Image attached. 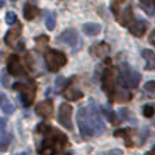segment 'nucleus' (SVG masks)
<instances>
[{
	"instance_id": "f8f14e48",
	"label": "nucleus",
	"mask_w": 155,
	"mask_h": 155,
	"mask_svg": "<svg viewBox=\"0 0 155 155\" xmlns=\"http://www.w3.org/2000/svg\"><path fill=\"white\" fill-rule=\"evenodd\" d=\"M146 30H147V23L144 21H135V23L129 26V31L135 37H143Z\"/></svg>"
},
{
	"instance_id": "423d86ee",
	"label": "nucleus",
	"mask_w": 155,
	"mask_h": 155,
	"mask_svg": "<svg viewBox=\"0 0 155 155\" xmlns=\"http://www.w3.org/2000/svg\"><path fill=\"white\" fill-rule=\"evenodd\" d=\"M12 88L19 93V97H21V101H22V104H23V106L27 107L33 104V101H34V98H35L34 86L18 82V83H14Z\"/></svg>"
},
{
	"instance_id": "9d476101",
	"label": "nucleus",
	"mask_w": 155,
	"mask_h": 155,
	"mask_svg": "<svg viewBox=\"0 0 155 155\" xmlns=\"http://www.w3.org/2000/svg\"><path fill=\"white\" fill-rule=\"evenodd\" d=\"M59 40L61 41V42L70 45V46H75L76 42H78V33H76V30L75 29H65L64 31L60 34Z\"/></svg>"
},
{
	"instance_id": "bb28decb",
	"label": "nucleus",
	"mask_w": 155,
	"mask_h": 155,
	"mask_svg": "<svg viewBox=\"0 0 155 155\" xmlns=\"http://www.w3.org/2000/svg\"><path fill=\"white\" fill-rule=\"evenodd\" d=\"M101 155H123V151L118 150V148H113V150L105 151V153H102Z\"/></svg>"
},
{
	"instance_id": "ddd939ff",
	"label": "nucleus",
	"mask_w": 155,
	"mask_h": 155,
	"mask_svg": "<svg viewBox=\"0 0 155 155\" xmlns=\"http://www.w3.org/2000/svg\"><path fill=\"white\" fill-rule=\"evenodd\" d=\"M142 56L146 60V70L155 71V53L150 49H143Z\"/></svg>"
},
{
	"instance_id": "4be33fe9",
	"label": "nucleus",
	"mask_w": 155,
	"mask_h": 155,
	"mask_svg": "<svg viewBox=\"0 0 155 155\" xmlns=\"http://www.w3.org/2000/svg\"><path fill=\"white\" fill-rule=\"evenodd\" d=\"M46 29L48 30H54V27H56V12H48L46 14Z\"/></svg>"
},
{
	"instance_id": "f257e3e1",
	"label": "nucleus",
	"mask_w": 155,
	"mask_h": 155,
	"mask_svg": "<svg viewBox=\"0 0 155 155\" xmlns=\"http://www.w3.org/2000/svg\"><path fill=\"white\" fill-rule=\"evenodd\" d=\"M76 121L83 139H88L93 135H101L105 131V124L94 101H90L88 105L78 110Z\"/></svg>"
},
{
	"instance_id": "b1692460",
	"label": "nucleus",
	"mask_w": 155,
	"mask_h": 155,
	"mask_svg": "<svg viewBox=\"0 0 155 155\" xmlns=\"http://www.w3.org/2000/svg\"><path fill=\"white\" fill-rule=\"evenodd\" d=\"M155 113V109L153 105H144V107H143V116L147 118H151L154 116Z\"/></svg>"
},
{
	"instance_id": "0eeeda50",
	"label": "nucleus",
	"mask_w": 155,
	"mask_h": 155,
	"mask_svg": "<svg viewBox=\"0 0 155 155\" xmlns=\"http://www.w3.org/2000/svg\"><path fill=\"white\" fill-rule=\"evenodd\" d=\"M72 106L67 102H63L60 105V109H59V123L60 125H63L65 129L71 131L74 128L72 125Z\"/></svg>"
},
{
	"instance_id": "dca6fc26",
	"label": "nucleus",
	"mask_w": 155,
	"mask_h": 155,
	"mask_svg": "<svg viewBox=\"0 0 155 155\" xmlns=\"http://www.w3.org/2000/svg\"><path fill=\"white\" fill-rule=\"evenodd\" d=\"M139 3H140V8L147 15L150 16L155 15V0H139Z\"/></svg>"
},
{
	"instance_id": "393cba45",
	"label": "nucleus",
	"mask_w": 155,
	"mask_h": 155,
	"mask_svg": "<svg viewBox=\"0 0 155 155\" xmlns=\"http://www.w3.org/2000/svg\"><path fill=\"white\" fill-rule=\"evenodd\" d=\"M5 22H7L8 25H15L16 23V15H15V12L10 11V12L5 14Z\"/></svg>"
},
{
	"instance_id": "7ed1b4c3",
	"label": "nucleus",
	"mask_w": 155,
	"mask_h": 155,
	"mask_svg": "<svg viewBox=\"0 0 155 155\" xmlns=\"http://www.w3.org/2000/svg\"><path fill=\"white\" fill-rule=\"evenodd\" d=\"M45 64L51 72H57L60 68L67 64V56L60 51L51 49L45 53Z\"/></svg>"
},
{
	"instance_id": "a878e982",
	"label": "nucleus",
	"mask_w": 155,
	"mask_h": 155,
	"mask_svg": "<svg viewBox=\"0 0 155 155\" xmlns=\"http://www.w3.org/2000/svg\"><path fill=\"white\" fill-rule=\"evenodd\" d=\"M144 90L147 91V93H155V82H154V80L146 83V84H144Z\"/></svg>"
},
{
	"instance_id": "c85d7f7f",
	"label": "nucleus",
	"mask_w": 155,
	"mask_h": 155,
	"mask_svg": "<svg viewBox=\"0 0 155 155\" xmlns=\"http://www.w3.org/2000/svg\"><path fill=\"white\" fill-rule=\"evenodd\" d=\"M150 41L153 42V45H155V30L153 31V34H151V37H150Z\"/></svg>"
},
{
	"instance_id": "5701e85b",
	"label": "nucleus",
	"mask_w": 155,
	"mask_h": 155,
	"mask_svg": "<svg viewBox=\"0 0 155 155\" xmlns=\"http://www.w3.org/2000/svg\"><path fill=\"white\" fill-rule=\"evenodd\" d=\"M48 41H49V38L46 35H40V37L35 38V45H37L38 49H42L48 45Z\"/></svg>"
},
{
	"instance_id": "412c9836",
	"label": "nucleus",
	"mask_w": 155,
	"mask_h": 155,
	"mask_svg": "<svg viewBox=\"0 0 155 155\" xmlns=\"http://www.w3.org/2000/svg\"><path fill=\"white\" fill-rule=\"evenodd\" d=\"M114 136H121L125 139V146L127 147H132L134 143H132V139H131V131L129 129H118V131L114 132Z\"/></svg>"
},
{
	"instance_id": "aec40b11",
	"label": "nucleus",
	"mask_w": 155,
	"mask_h": 155,
	"mask_svg": "<svg viewBox=\"0 0 155 155\" xmlns=\"http://www.w3.org/2000/svg\"><path fill=\"white\" fill-rule=\"evenodd\" d=\"M2 110L4 114H12L14 110H15V107H14V105L11 104V102L7 101V98H5V94L2 93Z\"/></svg>"
},
{
	"instance_id": "7c9ffc66",
	"label": "nucleus",
	"mask_w": 155,
	"mask_h": 155,
	"mask_svg": "<svg viewBox=\"0 0 155 155\" xmlns=\"http://www.w3.org/2000/svg\"><path fill=\"white\" fill-rule=\"evenodd\" d=\"M19 155H27V154H25V153H22V154H19Z\"/></svg>"
},
{
	"instance_id": "20e7f679",
	"label": "nucleus",
	"mask_w": 155,
	"mask_h": 155,
	"mask_svg": "<svg viewBox=\"0 0 155 155\" xmlns=\"http://www.w3.org/2000/svg\"><path fill=\"white\" fill-rule=\"evenodd\" d=\"M118 82L121 83L123 88H135L140 82V74L128 65H124L118 74Z\"/></svg>"
},
{
	"instance_id": "1a4fd4ad",
	"label": "nucleus",
	"mask_w": 155,
	"mask_h": 155,
	"mask_svg": "<svg viewBox=\"0 0 155 155\" xmlns=\"http://www.w3.org/2000/svg\"><path fill=\"white\" fill-rule=\"evenodd\" d=\"M53 101L52 99H45V101L40 102V104L35 106V112H37L38 116L44 118H51L53 116Z\"/></svg>"
},
{
	"instance_id": "cd10ccee",
	"label": "nucleus",
	"mask_w": 155,
	"mask_h": 155,
	"mask_svg": "<svg viewBox=\"0 0 155 155\" xmlns=\"http://www.w3.org/2000/svg\"><path fill=\"white\" fill-rule=\"evenodd\" d=\"M26 61H27V65L31 68L33 67V63H31V59H30V54H26Z\"/></svg>"
},
{
	"instance_id": "6e6552de",
	"label": "nucleus",
	"mask_w": 155,
	"mask_h": 155,
	"mask_svg": "<svg viewBox=\"0 0 155 155\" xmlns=\"http://www.w3.org/2000/svg\"><path fill=\"white\" fill-rule=\"evenodd\" d=\"M7 71L12 76H21L23 74V67L21 64V60L16 54H11L7 60Z\"/></svg>"
},
{
	"instance_id": "c756f323",
	"label": "nucleus",
	"mask_w": 155,
	"mask_h": 155,
	"mask_svg": "<svg viewBox=\"0 0 155 155\" xmlns=\"http://www.w3.org/2000/svg\"><path fill=\"white\" fill-rule=\"evenodd\" d=\"M147 155H155V147L153 148V151H151V153H150V154H147Z\"/></svg>"
},
{
	"instance_id": "a211bd4d",
	"label": "nucleus",
	"mask_w": 155,
	"mask_h": 155,
	"mask_svg": "<svg viewBox=\"0 0 155 155\" xmlns=\"http://www.w3.org/2000/svg\"><path fill=\"white\" fill-rule=\"evenodd\" d=\"M83 31L87 35H97L99 31H101V26L98 23H94V22H88V23L83 25Z\"/></svg>"
},
{
	"instance_id": "f3484780",
	"label": "nucleus",
	"mask_w": 155,
	"mask_h": 155,
	"mask_svg": "<svg viewBox=\"0 0 155 155\" xmlns=\"http://www.w3.org/2000/svg\"><path fill=\"white\" fill-rule=\"evenodd\" d=\"M37 15H38V8L35 7V5L27 3V4L25 5V8H23V16H25V19H27V21H33V19H34Z\"/></svg>"
},
{
	"instance_id": "6ab92c4d",
	"label": "nucleus",
	"mask_w": 155,
	"mask_h": 155,
	"mask_svg": "<svg viewBox=\"0 0 155 155\" xmlns=\"http://www.w3.org/2000/svg\"><path fill=\"white\" fill-rule=\"evenodd\" d=\"M128 4H129V0H112L110 8H112V12L114 14V16H117L123 11V8Z\"/></svg>"
},
{
	"instance_id": "4468645a",
	"label": "nucleus",
	"mask_w": 155,
	"mask_h": 155,
	"mask_svg": "<svg viewBox=\"0 0 155 155\" xmlns=\"http://www.w3.org/2000/svg\"><path fill=\"white\" fill-rule=\"evenodd\" d=\"M63 95L70 101H78V99L83 98V93L76 87H67V90L63 93Z\"/></svg>"
},
{
	"instance_id": "9b49d317",
	"label": "nucleus",
	"mask_w": 155,
	"mask_h": 155,
	"mask_svg": "<svg viewBox=\"0 0 155 155\" xmlns=\"http://www.w3.org/2000/svg\"><path fill=\"white\" fill-rule=\"evenodd\" d=\"M21 33H22V26L16 22L15 27H12L11 30H8L7 34H5L4 37V42L7 44V45H14V44L16 42V41L19 40V37H21Z\"/></svg>"
},
{
	"instance_id": "39448f33",
	"label": "nucleus",
	"mask_w": 155,
	"mask_h": 155,
	"mask_svg": "<svg viewBox=\"0 0 155 155\" xmlns=\"http://www.w3.org/2000/svg\"><path fill=\"white\" fill-rule=\"evenodd\" d=\"M117 75H116L114 68H107L102 75V88L109 97V99H114V95L117 93L118 88H116V83H117Z\"/></svg>"
},
{
	"instance_id": "2eb2a0df",
	"label": "nucleus",
	"mask_w": 155,
	"mask_h": 155,
	"mask_svg": "<svg viewBox=\"0 0 155 155\" xmlns=\"http://www.w3.org/2000/svg\"><path fill=\"white\" fill-rule=\"evenodd\" d=\"M90 52H91V54H93V56H95V57H102V56H105V54L109 52V46H107L105 42L95 44V45H94L93 48L90 49Z\"/></svg>"
},
{
	"instance_id": "f03ea898",
	"label": "nucleus",
	"mask_w": 155,
	"mask_h": 155,
	"mask_svg": "<svg viewBox=\"0 0 155 155\" xmlns=\"http://www.w3.org/2000/svg\"><path fill=\"white\" fill-rule=\"evenodd\" d=\"M68 137L59 129L49 128L44 134V139L38 147L40 155H72L68 148Z\"/></svg>"
}]
</instances>
